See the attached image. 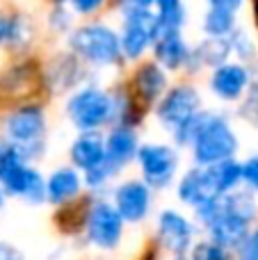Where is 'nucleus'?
Masks as SVG:
<instances>
[{"mask_svg":"<svg viewBox=\"0 0 258 260\" xmlns=\"http://www.w3.org/2000/svg\"><path fill=\"white\" fill-rule=\"evenodd\" d=\"M197 219L206 226L210 240L224 249L240 247L242 240L249 235V224L256 219L254 192L236 189L227 197L213 199L204 206L195 208Z\"/></svg>","mask_w":258,"mask_h":260,"instance_id":"obj_1","label":"nucleus"},{"mask_svg":"<svg viewBox=\"0 0 258 260\" xmlns=\"http://www.w3.org/2000/svg\"><path fill=\"white\" fill-rule=\"evenodd\" d=\"M64 41H67V48L76 57H80L91 71L117 69L121 73L128 64L121 50L119 30L105 21L91 18V21L78 23Z\"/></svg>","mask_w":258,"mask_h":260,"instance_id":"obj_2","label":"nucleus"},{"mask_svg":"<svg viewBox=\"0 0 258 260\" xmlns=\"http://www.w3.org/2000/svg\"><path fill=\"white\" fill-rule=\"evenodd\" d=\"M48 96L44 59L37 55H18L0 71V108L5 112L18 105L44 103Z\"/></svg>","mask_w":258,"mask_h":260,"instance_id":"obj_3","label":"nucleus"},{"mask_svg":"<svg viewBox=\"0 0 258 260\" xmlns=\"http://www.w3.org/2000/svg\"><path fill=\"white\" fill-rule=\"evenodd\" d=\"M0 128H3L5 142L14 144L27 162L39 160L46 153L48 112L44 103H27L7 110L0 121Z\"/></svg>","mask_w":258,"mask_h":260,"instance_id":"obj_4","label":"nucleus"},{"mask_svg":"<svg viewBox=\"0 0 258 260\" xmlns=\"http://www.w3.org/2000/svg\"><path fill=\"white\" fill-rule=\"evenodd\" d=\"M238 148H240V137L233 130L231 119L224 112L208 110L204 126H201L199 135L195 137V142L190 146L195 165L197 167L219 165L224 160L236 157Z\"/></svg>","mask_w":258,"mask_h":260,"instance_id":"obj_5","label":"nucleus"},{"mask_svg":"<svg viewBox=\"0 0 258 260\" xmlns=\"http://www.w3.org/2000/svg\"><path fill=\"white\" fill-rule=\"evenodd\" d=\"M64 117L78 133H101L103 128H110V119H112L110 89H105L96 80L82 85L80 89L67 96Z\"/></svg>","mask_w":258,"mask_h":260,"instance_id":"obj_6","label":"nucleus"},{"mask_svg":"<svg viewBox=\"0 0 258 260\" xmlns=\"http://www.w3.org/2000/svg\"><path fill=\"white\" fill-rule=\"evenodd\" d=\"M0 185L9 197H18L23 201L32 203V206H39L46 201V178L9 142L5 160L0 165Z\"/></svg>","mask_w":258,"mask_h":260,"instance_id":"obj_7","label":"nucleus"},{"mask_svg":"<svg viewBox=\"0 0 258 260\" xmlns=\"http://www.w3.org/2000/svg\"><path fill=\"white\" fill-rule=\"evenodd\" d=\"M204 110V96L197 89L195 82L183 80L174 82L167 89V94L158 101L153 108V117L165 130L174 133L181 123H185L190 117Z\"/></svg>","mask_w":258,"mask_h":260,"instance_id":"obj_8","label":"nucleus"},{"mask_svg":"<svg viewBox=\"0 0 258 260\" xmlns=\"http://www.w3.org/2000/svg\"><path fill=\"white\" fill-rule=\"evenodd\" d=\"M158 35H160V27H158V18H155L153 9L121 14L119 37H121V50L126 62L137 64L142 59H146V53L153 50Z\"/></svg>","mask_w":258,"mask_h":260,"instance_id":"obj_9","label":"nucleus"},{"mask_svg":"<svg viewBox=\"0 0 258 260\" xmlns=\"http://www.w3.org/2000/svg\"><path fill=\"white\" fill-rule=\"evenodd\" d=\"M44 69L50 96H69L87 82H94V71L69 48L57 50L44 59Z\"/></svg>","mask_w":258,"mask_h":260,"instance_id":"obj_10","label":"nucleus"},{"mask_svg":"<svg viewBox=\"0 0 258 260\" xmlns=\"http://www.w3.org/2000/svg\"><path fill=\"white\" fill-rule=\"evenodd\" d=\"M135 162L142 171V180L151 189H165L176 178L181 157H178L176 146H172V144L149 142L140 146Z\"/></svg>","mask_w":258,"mask_h":260,"instance_id":"obj_11","label":"nucleus"},{"mask_svg":"<svg viewBox=\"0 0 258 260\" xmlns=\"http://www.w3.org/2000/svg\"><path fill=\"white\" fill-rule=\"evenodd\" d=\"M123 224L126 221L114 208V203L99 199V201L91 203L89 215H87V224H85L87 240L96 249H103V251L117 249V244L121 242L123 235Z\"/></svg>","mask_w":258,"mask_h":260,"instance_id":"obj_12","label":"nucleus"},{"mask_svg":"<svg viewBox=\"0 0 258 260\" xmlns=\"http://www.w3.org/2000/svg\"><path fill=\"white\" fill-rule=\"evenodd\" d=\"M251 85V67L238 59H229L227 64L213 69L208 73V91L217 101L229 105H240L245 101Z\"/></svg>","mask_w":258,"mask_h":260,"instance_id":"obj_13","label":"nucleus"},{"mask_svg":"<svg viewBox=\"0 0 258 260\" xmlns=\"http://www.w3.org/2000/svg\"><path fill=\"white\" fill-rule=\"evenodd\" d=\"M123 80L131 87L133 94H135L151 112H153V108L158 105V101L167 94L169 87H172L169 73L165 71L153 57L137 62L135 67H133V71L128 73Z\"/></svg>","mask_w":258,"mask_h":260,"instance_id":"obj_14","label":"nucleus"},{"mask_svg":"<svg viewBox=\"0 0 258 260\" xmlns=\"http://www.w3.org/2000/svg\"><path fill=\"white\" fill-rule=\"evenodd\" d=\"M151 57L169 76H178V73H185L187 64H190L192 44L185 39L183 30L181 32H160L153 44V50H151Z\"/></svg>","mask_w":258,"mask_h":260,"instance_id":"obj_15","label":"nucleus"},{"mask_svg":"<svg viewBox=\"0 0 258 260\" xmlns=\"http://www.w3.org/2000/svg\"><path fill=\"white\" fill-rule=\"evenodd\" d=\"M110 89V101H112V119H110V128L123 126V128H140L144 119L151 114V110L137 99L126 85V80L114 82Z\"/></svg>","mask_w":258,"mask_h":260,"instance_id":"obj_16","label":"nucleus"},{"mask_svg":"<svg viewBox=\"0 0 258 260\" xmlns=\"http://www.w3.org/2000/svg\"><path fill=\"white\" fill-rule=\"evenodd\" d=\"M151 192L153 189L144 183V180H123L117 189H114V208L123 221L128 224H137L142 221L151 210Z\"/></svg>","mask_w":258,"mask_h":260,"instance_id":"obj_17","label":"nucleus"},{"mask_svg":"<svg viewBox=\"0 0 258 260\" xmlns=\"http://www.w3.org/2000/svg\"><path fill=\"white\" fill-rule=\"evenodd\" d=\"M37 39L35 23L23 12H5L3 30H0V48L12 55H27Z\"/></svg>","mask_w":258,"mask_h":260,"instance_id":"obj_18","label":"nucleus"},{"mask_svg":"<svg viewBox=\"0 0 258 260\" xmlns=\"http://www.w3.org/2000/svg\"><path fill=\"white\" fill-rule=\"evenodd\" d=\"M140 135L135 128H123V126H114L108 128L105 133V162L112 169L121 171L123 167H128L131 162L137 160L140 153Z\"/></svg>","mask_w":258,"mask_h":260,"instance_id":"obj_19","label":"nucleus"},{"mask_svg":"<svg viewBox=\"0 0 258 260\" xmlns=\"http://www.w3.org/2000/svg\"><path fill=\"white\" fill-rule=\"evenodd\" d=\"M158 235L165 249L172 253L181 256L190 249L192 235H195V226L185 215L176 210H163L158 215Z\"/></svg>","mask_w":258,"mask_h":260,"instance_id":"obj_20","label":"nucleus"},{"mask_svg":"<svg viewBox=\"0 0 258 260\" xmlns=\"http://www.w3.org/2000/svg\"><path fill=\"white\" fill-rule=\"evenodd\" d=\"M105 135L103 133H78L69 146V160L80 174L96 169L105 162Z\"/></svg>","mask_w":258,"mask_h":260,"instance_id":"obj_21","label":"nucleus"},{"mask_svg":"<svg viewBox=\"0 0 258 260\" xmlns=\"http://www.w3.org/2000/svg\"><path fill=\"white\" fill-rule=\"evenodd\" d=\"M229 59H233L229 39H210V37H204L199 44L192 46V57L185 69V76H199L201 71H213V69L227 64Z\"/></svg>","mask_w":258,"mask_h":260,"instance_id":"obj_22","label":"nucleus"},{"mask_svg":"<svg viewBox=\"0 0 258 260\" xmlns=\"http://www.w3.org/2000/svg\"><path fill=\"white\" fill-rule=\"evenodd\" d=\"M85 178L76 167H59L46 178V201L53 206H64L80 197Z\"/></svg>","mask_w":258,"mask_h":260,"instance_id":"obj_23","label":"nucleus"},{"mask_svg":"<svg viewBox=\"0 0 258 260\" xmlns=\"http://www.w3.org/2000/svg\"><path fill=\"white\" fill-rule=\"evenodd\" d=\"M176 197L192 208H199L204 203L213 201V199H219L213 183H210L208 169L206 167H197V165L181 176V180L176 185Z\"/></svg>","mask_w":258,"mask_h":260,"instance_id":"obj_24","label":"nucleus"},{"mask_svg":"<svg viewBox=\"0 0 258 260\" xmlns=\"http://www.w3.org/2000/svg\"><path fill=\"white\" fill-rule=\"evenodd\" d=\"M206 169H208L210 183H213L217 197H227V194L236 192L242 185V162H238L236 157L224 160L213 167H206Z\"/></svg>","mask_w":258,"mask_h":260,"instance_id":"obj_25","label":"nucleus"},{"mask_svg":"<svg viewBox=\"0 0 258 260\" xmlns=\"http://www.w3.org/2000/svg\"><path fill=\"white\" fill-rule=\"evenodd\" d=\"M153 12L160 32H181L187 25L185 0H155Z\"/></svg>","mask_w":258,"mask_h":260,"instance_id":"obj_26","label":"nucleus"},{"mask_svg":"<svg viewBox=\"0 0 258 260\" xmlns=\"http://www.w3.org/2000/svg\"><path fill=\"white\" fill-rule=\"evenodd\" d=\"M236 27H238V14L227 12V9L208 7L204 18H201V32H204V37H210V39H229V35Z\"/></svg>","mask_w":258,"mask_h":260,"instance_id":"obj_27","label":"nucleus"},{"mask_svg":"<svg viewBox=\"0 0 258 260\" xmlns=\"http://www.w3.org/2000/svg\"><path fill=\"white\" fill-rule=\"evenodd\" d=\"M91 203H94L91 199L78 197L76 201L59 206L57 215H55L57 226L62 231H67V233H78V231H82L85 229V224H87V215H89Z\"/></svg>","mask_w":258,"mask_h":260,"instance_id":"obj_28","label":"nucleus"},{"mask_svg":"<svg viewBox=\"0 0 258 260\" xmlns=\"http://www.w3.org/2000/svg\"><path fill=\"white\" fill-rule=\"evenodd\" d=\"M229 46H231V55L233 59L245 64H254L258 59V46H256V37L249 35L245 27L238 25L236 30L229 35Z\"/></svg>","mask_w":258,"mask_h":260,"instance_id":"obj_29","label":"nucleus"},{"mask_svg":"<svg viewBox=\"0 0 258 260\" xmlns=\"http://www.w3.org/2000/svg\"><path fill=\"white\" fill-rule=\"evenodd\" d=\"M76 14L69 5H50L46 12V30L53 37H64L67 39L69 32L76 27Z\"/></svg>","mask_w":258,"mask_h":260,"instance_id":"obj_30","label":"nucleus"},{"mask_svg":"<svg viewBox=\"0 0 258 260\" xmlns=\"http://www.w3.org/2000/svg\"><path fill=\"white\" fill-rule=\"evenodd\" d=\"M249 67H251V85H249L245 101L238 105V117L242 121L256 126V121H258V59L254 64H249Z\"/></svg>","mask_w":258,"mask_h":260,"instance_id":"obj_31","label":"nucleus"},{"mask_svg":"<svg viewBox=\"0 0 258 260\" xmlns=\"http://www.w3.org/2000/svg\"><path fill=\"white\" fill-rule=\"evenodd\" d=\"M108 5L110 0H69V7L73 9V14L78 18H85V21L96 18Z\"/></svg>","mask_w":258,"mask_h":260,"instance_id":"obj_32","label":"nucleus"},{"mask_svg":"<svg viewBox=\"0 0 258 260\" xmlns=\"http://www.w3.org/2000/svg\"><path fill=\"white\" fill-rule=\"evenodd\" d=\"M190 260H231L229 256V249L215 244L213 240L210 242H199L195 249H192V258Z\"/></svg>","mask_w":258,"mask_h":260,"instance_id":"obj_33","label":"nucleus"},{"mask_svg":"<svg viewBox=\"0 0 258 260\" xmlns=\"http://www.w3.org/2000/svg\"><path fill=\"white\" fill-rule=\"evenodd\" d=\"M242 185L249 192H258V151L242 162Z\"/></svg>","mask_w":258,"mask_h":260,"instance_id":"obj_34","label":"nucleus"},{"mask_svg":"<svg viewBox=\"0 0 258 260\" xmlns=\"http://www.w3.org/2000/svg\"><path fill=\"white\" fill-rule=\"evenodd\" d=\"M238 260H258V226L249 231V235L238 247Z\"/></svg>","mask_w":258,"mask_h":260,"instance_id":"obj_35","label":"nucleus"},{"mask_svg":"<svg viewBox=\"0 0 258 260\" xmlns=\"http://www.w3.org/2000/svg\"><path fill=\"white\" fill-rule=\"evenodd\" d=\"M155 0H110V7H114L119 14L126 12H144V9H153Z\"/></svg>","mask_w":258,"mask_h":260,"instance_id":"obj_36","label":"nucleus"},{"mask_svg":"<svg viewBox=\"0 0 258 260\" xmlns=\"http://www.w3.org/2000/svg\"><path fill=\"white\" fill-rule=\"evenodd\" d=\"M249 0H206L208 7H217V9H227V12H233L238 14Z\"/></svg>","mask_w":258,"mask_h":260,"instance_id":"obj_37","label":"nucleus"},{"mask_svg":"<svg viewBox=\"0 0 258 260\" xmlns=\"http://www.w3.org/2000/svg\"><path fill=\"white\" fill-rule=\"evenodd\" d=\"M0 260H21V253L16 249H12L9 244L0 242Z\"/></svg>","mask_w":258,"mask_h":260,"instance_id":"obj_38","label":"nucleus"},{"mask_svg":"<svg viewBox=\"0 0 258 260\" xmlns=\"http://www.w3.org/2000/svg\"><path fill=\"white\" fill-rule=\"evenodd\" d=\"M249 14H251V25H254L256 39H258V0H249Z\"/></svg>","mask_w":258,"mask_h":260,"instance_id":"obj_39","label":"nucleus"},{"mask_svg":"<svg viewBox=\"0 0 258 260\" xmlns=\"http://www.w3.org/2000/svg\"><path fill=\"white\" fill-rule=\"evenodd\" d=\"M5 153H7V142L0 139V165H3V160H5Z\"/></svg>","mask_w":258,"mask_h":260,"instance_id":"obj_40","label":"nucleus"},{"mask_svg":"<svg viewBox=\"0 0 258 260\" xmlns=\"http://www.w3.org/2000/svg\"><path fill=\"white\" fill-rule=\"evenodd\" d=\"M5 199H7V192H5L3 185H0V210H3V206H5Z\"/></svg>","mask_w":258,"mask_h":260,"instance_id":"obj_41","label":"nucleus"},{"mask_svg":"<svg viewBox=\"0 0 258 260\" xmlns=\"http://www.w3.org/2000/svg\"><path fill=\"white\" fill-rule=\"evenodd\" d=\"M48 5H69V0H48Z\"/></svg>","mask_w":258,"mask_h":260,"instance_id":"obj_42","label":"nucleus"},{"mask_svg":"<svg viewBox=\"0 0 258 260\" xmlns=\"http://www.w3.org/2000/svg\"><path fill=\"white\" fill-rule=\"evenodd\" d=\"M174 260H183V258H174Z\"/></svg>","mask_w":258,"mask_h":260,"instance_id":"obj_43","label":"nucleus"},{"mask_svg":"<svg viewBox=\"0 0 258 260\" xmlns=\"http://www.w3.org/2000/svg\"><path fill=\"white\" fill-rule=\"evenodd\" d=\"M254 128H258V121H256V126H254Z\"/></svg>","mask_w":258,"mask_h":260,"instance_id":"obj_44","label":"nucleus"}]
</instances>
